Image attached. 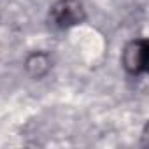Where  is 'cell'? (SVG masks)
Listing matches in <instances>:
<instances>
[{"mask_svg":"<svg viewBox=\"0 0 149 149\" xmlns=\"http://www.w3.org/2000/svg\"><path fill=\"white\" fill-rule=\"evenodd\" d=\"M147 53L149 46L146 39H133L130 40L121 53V65L133 77H140L147 70Z\"/></svg>","mask_w":149,"mask_h":149,"instance_id":"cell-2","label":"cell"},{"mask_svg":"<svg viewBox=\"0 0 149 149\" xmlns=\"http://www.w3.org/2000/svg\"><path fill=\"white\" fill-rule=\"evenodd\" d=\"M86 9L81 0H56L49 7V25L56 30H70L83 25Z\"/></svg>","mask_w":149,"mask_h":149,"instance_id":"cell-1","label":"cell"},{"mask_svg":"<svg viewBox=\"0 0 149 149\" xmlns=\"http://www.w3.org/2000/svg\"><path fill=\"white\" fill-rule=\"evenodd\" d=\"M25 68H26V72L30 74L33 79H40L42 76H46V74L49 72L51 60H49V56L46 53L33 51L32 54H28V58L25 61Z\"/></svg>","mask_w":149,"mask_h":149,"instance_id":"cell-3","label":"cell"}]
</instances>
